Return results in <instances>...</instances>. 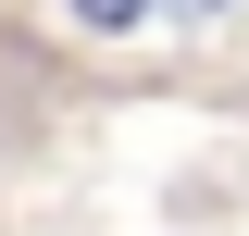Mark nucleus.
<instances>
[{
	"instance_id": "1",
	"label": "nucleus",
	"mask_w": 249,
	"mask_h": 236,
	"mask_svg": "<svg viewBox=\"0 0 249 236\" xmlns=\"http://www.w3.org/2000/svg\"><path fill=\"white\" fill-rule=\"evenodd\" d=\"M75 13H88V25H137V0H75Z\"/></svg>"
}]
</instances>
